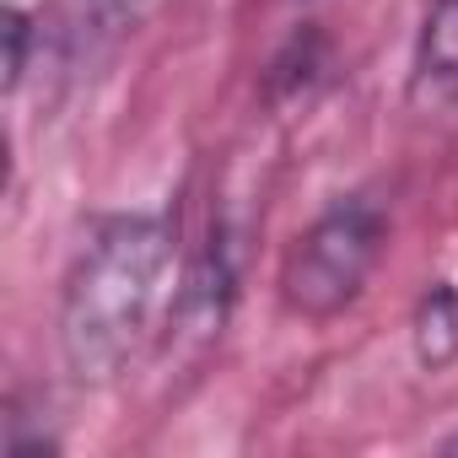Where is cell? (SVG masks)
<instances>
[{"label":"cell","instance_id":"6da1fadb","mask_svg":"<svg viewBox=\"0 0 458 458\" xmlns=\"http://www.w3.org/2000/svg\"><path fill=\"white\" fill-rule=\"evenodd\" d=\"M173 276L162 216H108L81 243L60 292V356L76 383H114L151 340Z\"/></svg>","mask_w":458,"mask_h":458},{"label":"cell","instance_id":"7a4b0ae2","mask_svg":"<svg viewBox=\"0 0 458 458\" xmlns=\"http://www.w3.org/2000/svg\"><path fill=\"white\" fill-rule=\"evenodd\" d=\"M388 243V216L367 199H335L308 233H297V243L281 259V302L302 318H335L345 313L361 286L372 281L377 259Z\"/></svg>","mask_w":458,"mask_h":458},{"label":"cell","instance_id":"3957f363","mask_svg":"<svg viewBox=\"0 0 458 458\" xmlns=\"http://www.w3.org/2000/svg\"><path fill=\"white\" fill-rule=\"evenodd\" d=\"M410 103L431 114L458 108V0H431L420 17L410 60Z\"/></svg>","mask_w":458,"mask_h":458},{"label":"cell","instance_id":"277c9868","mask_svg":"<svg viewBox=\"0 0 458 458\" xmlns=\"http://www.w3.org/2000/svg\"><path fill=\"white\" fill-rule=\"evenodd\" d=\"M415 356L420 367H447L458 356V292L453 286H431L415 308Z\"/></svg>","mask_w":458,"mask_h":458},{"label":"cell","instance_id":"5b68a950","mask_svg":"<svg viewBox=\"0 0 458 458\" xmlns=\"http://www.w3.org/2000/svg\"><path fill=\"white\" fill-rule=\"evenodd\" d=\"M28 71V17L12 6L6 12V87H17Z\"/></svg>","mask_w":458,"mask_h":458},{"label":"cell","instance_id":"8992f818","mask_svg":"<svg viewBox=\"0 0 458 458\" xmlns=\"http://www.w3.org/2000/svg\"><path fill=\"white\" fill-rule=\"evenodd\" d=\"M98 6H108V12H119V17H135V12L151 6V0H98Z\"/></svg>","mask_w":458,"mask_h":458},{"label":"cell","instance_id":"52a82bcc","mask_svg":"<svg viewBox=\"0 0 458 458\" xmlns=\"http://www.w3.org/2000/svg\"><path fill=\"white\" fill-rule=\"evenodd\" d=\"M447 453H458V437H453V442H447Z\"/></svg>","mask_w":458,"mask_h":458}]
</instances>
